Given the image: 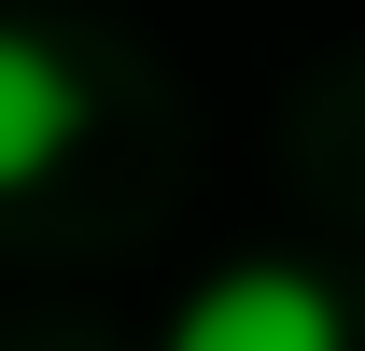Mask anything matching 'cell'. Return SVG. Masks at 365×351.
<instances>
[{"label": "cell", "mask_w": 365, "mask_h": 351, "mask_svg": "<svg viewBox=\"0 0 365 351\" xmlns=\"http://www.w3.org/2000/svg\"><path fill=\"white\" fill-rule=\"evenodd\" d=\"M169 351H351V309H337V281L295 253H239L211 267L197 295H182Z\"/></svg>", "instance_id": "obj_1"}, {"label": "cell", "mask_w": 365, "mask_h": 351, "mask_svg": "<svg viewBox=\"0 0 365 351\" xmlns=\"http://www.w3.org/2000/svg\"><path fill=\"white\" fill-rule=\"evenodd\" d=\"M71 141H85V71H71V43L0 29V197H29Z\"/></svg>", "instance_id": "obj_2"}]
</instances>
